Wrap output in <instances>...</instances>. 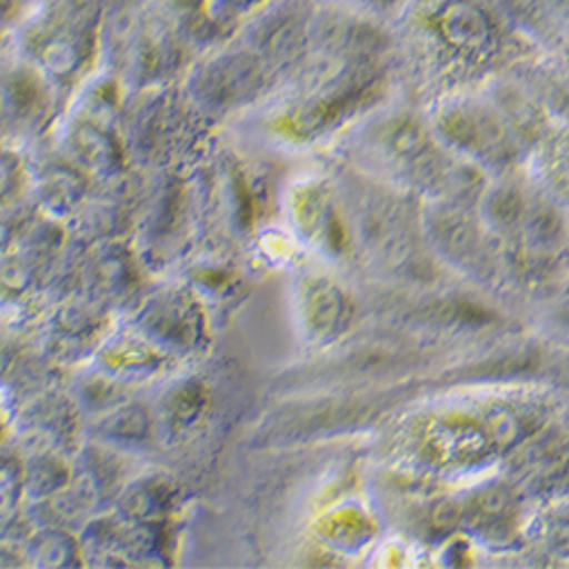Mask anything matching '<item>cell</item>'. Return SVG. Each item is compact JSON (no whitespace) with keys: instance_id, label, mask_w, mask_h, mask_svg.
<instances>
[{"instance_id":"1","label":"cell","mask_w":569,"mask_h":569,"mask_svg":"<svg viewBox=\"0 0 569 569\" xmlns=\"http://www.w3.org/2000/svg\"><path fill=\"white\" fill-rule=\"evenodd\" d=\"M264 84V67L258 58L234 53L212 62L199 78L201 97L219 108L253 99Z\"/></svg>"},{"instance_id":"2","label":"cell","mask_w":569,"mask_h":569,"mask_svg":"<svg viewBox=\"0 0 569 569\" xmlns=\"http://www.w3.org/2000/svg\"><path fill=\"white\" fill-rule=\"evenodd\" d=\"M442 130L465 151L477 153L492 162H506L512 158L510 139L499 121L481 110H458L445 119Z\"/></svg>"},{"instance_id":"3","label":"cell","mask_w":569,"mask_h":569,"mask_svg":"<svg viewBox=\"0 0 569 569\" xmlns=\"http://www.w3.org/2000/svg\"><path fill=\"white\" fill-rule=\"evenodd\" d=\"M41 103L43 91L32 73L19 69L0 71V141L34 121Z\"/></svg>"},{"instance_id":"4","label":"cell","mask_w":569,"mask_h":569,"mask_svg":"<svg viewBox=\"0 0 569 569\" xmlns=\"http://www.w3.org/2000/svg\"><path fill=\"white\" fill-rule=\"evenodd\" d=\"M71 151L82 169L97 173H108L119 160L114 139L97 123H78L73 128Z\"/></svg>"},{"instance_id":"5","label":"cell","mask_w":569,"mask_h":569,"mask_svg":"<svg viewBox=\"0 0 569 569\" xmlns=\"http://www.w3.org/2000/svg\"><path fill=\"white\" fill-rule=\"evenodd\" d=\"M23 473V497L49 499L64 490L69 473L62 462L49 453H34L26 465H21Z\"/></svg>"},{"instance_id":"6","label":"cell","mask_w":569,"mask_h":569,"mask_svg":"<svg viewBox=\"0 0 569 569\" xmlns=\"http://www.w3.org/2000/svg\"><path fill=\"white\" fill-rule=\"evenodd\" d=\"M37 58L41 67L51 76L67 78L71 76L80 60H82V46L80 39L73 37L69 30H58L46 34L37 46Z\"/></svg>"},{"instance_id":"7","label":"cell","mask_w":569,"mask_h":569,"mask_svg":"<svg viewBox=\"0 0 569 569\" xmlns=\"http://www.w3.org/2000/svg\"><path fill=\"white\" fill-rule=\"evenodd\" d=\"M256 41H258V49L269 58L288 60L301 49L303 28L295 17L280 14L260 28Z\"/></svg>"},{"instance_id":"8","label":"cell","mask_w":569,"mask_h":569,"mask_svg":"<svg viewBox=\"0 0 569 569\" xmlns=\"http://www.w3.org/2000/svg\"><path fill=\"white\" fill-rule=\"evenodd\" d=\"M433 228L438 240L453 258H469L479 251V232L465 214L445 210L433 219Z\"/></svg>"},{"instance_id":"9","label":"cell","mask_w":569,"mask_h":569,"mask_svg":"<svg viewBox=\"0 0 569 569\" xmlns=\"http://www.w3.org/2000/svg\"><path fill=\"white\" fill-rule=\"evenodd\" d=\"M84 182L76 169L51 167L39 180V197L53 210H69L82 199Z\"/></svg>"},{"instance_id":"10","label":"cell","mask_w":569,"mask_h":569,"mask_svg":"<svg viewBox=\"0 0 569 569\" xmlns=\"http://www.w3.org/2000/svg\"><path fill=\"white\" fill-rule=\"evenodd\" d=\"M37 276L34 253L12 249L0 258V299H21L30 292Z\"/></svg>"},{"instance_id":"11","label":"cell","mask_w":569,"mask_h":569,"mask_svg":"<svg viewBox=\"0 0 569 569\" xmlns=\"http://www.w3.org/2000/svg\"><path fill=\"white\" fill-rule=\"evenodd\" d=\"M445 30L451 41H456L462 49H483L490 30L481 12H477L469 6H453L445 14Z\"/></svg>"},{"instance_id":"12","label":"cell","mask_w":569,"mask_h":569,"mask_svg":"<svg viewBox=\"0 0 569 569\" xmlns=\"http://www.w3.org/2000/svg\"><path fill=\"white\" fill-rule=\"evenodd\" d=\"M76 553L73 542L67 533L60 531H41L34 533V538L28 545V556L34 560V565L41 567H64L71 565V556Z\"/></svg>"},{"instance_id":"13","label":"cell","mask_w":569,"mask_h":569,"mask_svg":"<svg viewBox=\"0 0 569 569\" xmlns=\"http://www.w3.org/2000/svg\"><path fill=\"white\" fill-rule=\"evenodd\" d=\"M101 431L110 440L137 442L149 436V419L139 406H123L106 417V421L101 423Z\"/></svg>"},{"instance_id":"14","label":"cell","mask_w":569,"mask_h":569,"mask_svg":"<svg viewBox=\"0 0 569 569\" xmlns=\"http://www.w3.org/2000/svg\"><path fill=\"white\" fill-rule=\"evenodd\" d=\"M21 497H23L21 462L3 456L0 458V517L12 515Z\"/></svg>"},{"instance_id":"15","label":"cell","mask_w":569,"mask_h":569,"mask_svg":"<svg viewBox=\"0 0 569 569\" xmlns=\"http://www.w3.org/2000/svg\"><path fill=\"white\" fill-rule=\"evenodd\" d=\"M340 295L330 284H317L310 292V317L317 321L319 328L333 326L340 317Z\"/></svg>"},{"instance_id":"16","label":"cell","mask_w":569,"mask_h":569,"mask_svg":"<svg viewBox=\"0 0 569 569\" xmlns=\"http://www.w3.org/2000/svg\"><path fill=\"white\" fill-rule=\"evenodd\" d=\"M21 189V162L8 149H0V210H3Z\"/></svg>"},{"instance_id":"17","label":"cell","mask_w":569,"mask_h":569,"mask_svg":"<svg viewBox=\"0 0 569 569\" xmlns=\"http://www.w3.org/2000/svg\"><path fill=\"white\" fill-rule=\"evenodd\" d=\"M519 208H521V201L517 194L512 192H501L497 194L492 201H490V212L495 217L497 223H510L519 217Z\"/></svg>"},{"instance_id":"18","label":"cell","mask_w":569,"mask_h":569,"mask_svg":"<svg viewBox=\"0 0 569 569\" xmlns=\"http://www.w3.org/2000/svg\"><path fill=\"white\" fill-rule=\"evenodd\" d=\"M19 237L21 234H19L17 223L8 214L0 212V258H3L6 253H10L17 247Z\"/></svg>"},{"instance_id":"19","label":"cell","mask_w":569,"mask_h":569,"mask_svg":"<svg viewBox=\"0 0 569 569\" xmlns=\"http://www.w3.org/2000/svg\"><path fill=\"white\" fill-rule=\"evenodd\" d=\"M69 3H71L73 10L82 12V10H87V8H91L93 3H97V0H69Z\"/></svg>"},{"instance_id":"20","label":"cell","mask_w":569,"mask_h":569,"mask_svg":"<svg viewBox=\"0 0 569 569\" xmlns=\"http://www.w3.org/2000/svg\"><path fill=\"white\" fill-rule=\"evenodd\" d=\"M0 440H3V423H0Z\"/></svg>"}]
</instances>
